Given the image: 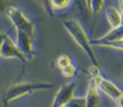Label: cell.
Segmentation results:
<instances>
[{"label": "cell", "instance_id": "5bb4252c", "mask_svg": "<svg viewBox=\"0 0 123 107\" xmlns=\"http://www.w3.org/2000/svg\"><path fill=\"white\" fill-rule=\"evenodd\" d=\"M60 71H62V76H63V77H73V76L76 74V67H74L73 64H70V66L62 69Z\"/></svg>", "mask_w": 123, "mask_h": 107}, {"label": "cell", "instance_id": "7a4b0ae2", "mask_svg": "<svg viewBox=\"0 0 123 107\" xmlns=\"http://www.w3.org/2000/svg\"><path fill=\"white\" fill-rule=\"evenodd\" d=\"M63 26H64V29L69 32V34L74 39V41L86 51V54H87L89 59L92 60L93 66H97V67H99L97 60H96V56H94V53H93L90 40H89V37H87V34H86L85 29L82 27V24H80L79 22H76V20L66 19V20H63Z\"/></svg>", "mask_w": 123, "mask_h": 107}, {"label": "cell", "instance_id": "9a60e30c", "mask_svg": "<svg viewBox=\"0 0 123 107\" xmlns=\"http://www.w3.org/2000/svg\"><path fill=\"white\" fill-rule=\"evenodd\" d=\"M86 73L89 74V77H90V79L100 76V70H99V67H97V66H90L89 69H86Z\"/></svg>", "mask_w": 123, "mask_h": 107}, {"label": "cell", "instance_id": "7c38bea8", "mask_svg": "<svg viewBox=\"0 0 123 107\" xmlns=\"http://www.w3.org/2000/svg\"><path fill=\"white\" fill-rule=\"evenodd\" d=\"M103 6H105V1L103 0H92V1H89L90 13H93V14H97L103 9Z\"/></svg>", "mask_w": 123, "mask_h": 107}, {"label": "cell", "instance_id": "4fadbf2b", "mask_svg": "<svg viewBox=\"0 0 123 107\" xmlns=\"http://www.w3.org/2000/svg\"><path fill=\"white\" fill-rule=\"evenodd\" d=\"M56 64H57V67L59 69H64V67H67V66H70L72 64V60H70V57L69 56H66V54H62L57 57V60H56Z\"/></svg>", "mask_w": 123, "mask_h": 107}, {"label": "cell", "instance_id": "6da1fadb", "mask_svg": "<svg viewBox=\"0 0 123 107\" xmlns=\"http://www.w3.org/2000/svg\"><path fill=\"white\" fill-rule=\"evenodd\" d=\"M55 84L53 83H13L9 84L3 94H1V101L4 106H9L13 100L31 94L37 90H44V89H53Z\"/></svg>", "mask_w": 123, "mask_h": 107}, {"label": "cell", "instance_id": "277c9868", "mask_svg": "<svg viewBox=\"0 0 123 107\" xmlns=\"http://www.w3.org/2000/svg\"><path fill=\"white\" fill-rule=\"evenodd\" d=\"M90 83L94 84V86L97 87V90H99V91L105 93L106 96H109V97H110V99H113V100H116V99L122 94V90H120L115 83H112V81L106 80L105 77H102V74H100V76H97V77L90 79Z\"/></svg>", "mask_w": 123, "mask_h": 107}, {"label": "cell", "instance_id": "ac0fdd59", "mask_svg": "<svg viewBox=\"0 0 123 107\" xmlns=\"http://www.w3.org/2000/svg\"><path fill=\"white\" fill-rule=\"evenodd\" d=\"M4 37H6V33L0 32V54H1V47H3V41H4Z\"/></svg>", "mask_w": 123, "mask_h": 107}, {"label": "cell", "instance_id": "d6986e66", "mask_svg": "<svg viewBox=\"0 0 123 107\" xmlns=\"http://www.w3.org/2000/svg\"><path fill=\"white\" fill-rule=\"evenodd\" d=\"M122 17H123V14H122Z\"/></svg>", "mask_w": 123, "mask_h": 107}, {"label": "cell", "instance_id": "ba28073f", "mask_svg": "<svg viewBox=\"0 0 123 107\" xmlns=\"http://www.w3.org/2000/svg\"><path fill=\"white\" fill-rule=\"evenodd\" d=\"M106 19L110 24L112 29H117L123 24V17H122V13L116 9V7H109L106 10Z\"/></svg>", "mask_w": 123, "mask_h": 107}, {"label": "cell", "instance_id": "8992f818", "mask_svg": "<svg viewBox=\"0 0 123 107\" xmlns=\"http://www.w3.org/2000/svg\"><path fill=\"white\" fill-rule=\"evenodd\" d=\"M0 57H4V59H17L20 60L23 64L26 63V56L19 50L17 44L12 40V37L6 33V37H4V41H3V47H1V54Z\"/></svg>", "mask_w": 123, "mask_h": 107}, {"label": "cell", "instance_id": "52a82bcc", "mask_svg": "<svg viewBox=\"0 0 123 107\" xmlns=\"http://www.w3.org/2000/svg\"><path fill=\"white\" fill-rule=\"evenodd\" d=\"M33 43H34V40L31 39L29 34H26V33H23V32H17V41H16V44H17V47H19V50L26 56V59H29L31 60L33 59Z\"/></svg>", "mask_w": 123, "mask_h": 107}, {"label": "cell", "instance_id": "2e32d148", "mask_svg": "<svg viewBox=\"0 0 123 107\" xmlns=\"http://www.w3.org/2000/svg\"><path fill=\"white\" fill-rule=\"evenodd\" d=\"M102 46H106V47H112V49H117V50H123V40L119 41H112V43H105Z\"/></svg>", "mask_w": 123, "mask_h": 107}, {"label": "cell", "instance_id": "3957f363", "mask_svg": "<svg viewBox=\"0 0 123 107\" xmlns=\"http://www.w3.org/2000/svg\"><path fill=\"white\" fill-rule=\"evenodd\" d=\"M6 13H7V16H9V19L12 20V23L14 24L16 32H23V33L29 34L31 39L34 40V37H36L34 24L26 17V14H25L20 9L10 6V7L6 10Z\"/></svg>", "mask_w": 123, "mask_h": 107}, {"label": "cell", "instance_id": "e0dca14e", "mask_svg": "<svg viewBox=\"0 0 123 107\" xmlns=\"http://www.w3.org/2000/svg\"><path fill=\"white\" fill-rule=\"evenodd\" d=\"M116 107H123V93L116 99Z\"/></svg>", "mask_w": 123, "mask_h": 107}, {"label": "cell", "instance_id": "5b68a950", "mask_svg": "<svg viewBox=\"0 0 123 107\" xmlns=\"http://www.w3.org/2000/svg\"><path fill=\"white\" fill-rule=\"evenodd\" d=\"M74 91H76V81H70L63 84L59 91L55 96V100L50 107H64L66 103H69L73 97H74Z\"/></svg>", "mask_w": 123, "mask_h": 107}, {"label": "cell", "instance_id": "8fae6325", "mask_svg": "<svg viewBox=\"0 0 123 107\" xmlns=\"http://www.w3.org/2000/svg\"><path fill=\"white\" fill-rule=\"evenodd\" d=\"M64 107H86V97H73Z\"/></svg>", "mask_w": 123, "mask_h": 107}, {"label": "cell", "instance_id": "30bf717a", "mask_svg": "<svg viewBox=\"0 0 123 107\" xmlns=\"http://www.w3.org/2000/svg\"><path fill=\"white\" fill-rule=\"evenodd\" d=\"M47 4L50 6V9H49L47 11L50 13V16H53V14H55L53 10H55V11L66 10V9H69V6L72 4V1H67V0H64V1H47Z\"/></svg>", "mask_w": 123, "mask_h": 107}, {"label": "cell", "instance_id": "9c48e42d", "mask_svg": "<svg viewBox=\"0 0 123 107\" xmlns=\"http://www.w3.org/2000/svg\"><path fill=\"white\" fill-rule=\"evenodd\" d=\"M86 97V107H99V90L94 84H89V90H87V94L85 96Z\"/></svg>", "mask_w": 123, "mask_h": 107}]
</instances>
